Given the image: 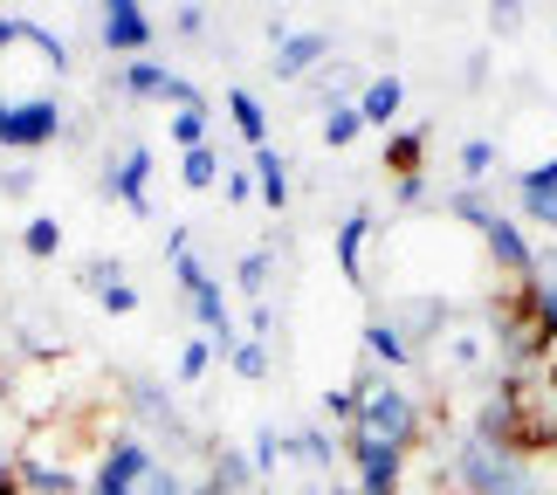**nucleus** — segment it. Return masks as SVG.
Wrapping results in <instances>:
<instances>
[{"instance_id":"obj_1","label":"nucleus","mask_w":557,"mask_h":495,"mask_svg":"<svg viewBox=\"0 0 557 495\" xmlns=\"http://www.w3.org/2000/svg\"><path fill=\"white\" fill-rule=\"evenodd\" d=\"M351 393H358V420H351L358 434H379V441L406 447V455L426 441V406H420V393H406V379L366 364V372L351 379Z\"/></svg>"},{"instance_id":"obj_2","label":"nucleus","mask_w":557,"mask_h":495,"mask_svg":"<svg viewBox=\"0 0 557 495\" xmlns=\"http://www.w3.org/2000/svg\"><path fill=\"white\" fill-rule=\"evenodd\" d=\"M165 255H173V283H180V304H186V317L200 324L221 351H234L242 344V331H234V317H227V296H221V283L207 275V262H200V248H193V234L186 227H173L165 234Z\"/></svg>"},{"instance_id":"obj_3","label":"nucleus","mask_w":557,"mask_h":495,"mask_svg":"<svg viewBox=\"0 0 557 495\" xmlns=\"http://www.w3.org/2000/svg\"><path fill=\"white\" fill-rule=\"evenodd\" d=\"M117 399H124V413H132V434L173 447V455H207V441H193V426H186V413H180V399H173L165 379L138 372V379L117 385Z\"/></svg>"},{"instance_id":"obj_4","label":"nucleus","mask_w":557,"mask_h":495,"mask_svg":"<svg viewBox=\"0 0 557 495\" xmlns=\"http://www.w3.org/2000/svg\"><path fill=\"white\" fill-rule=\"evenodd\" d=\"M345 461H351V488L358 495H399L406 488V447L379 441V434H358V426H345Z\"/></svg>"},{"instance_id":"obj_5","label":"nucleus","mask_w":557,"mask_h":495,"mask_svg":"<svg viewBox=\"0 0 557 495\" xmlns=\"http://www.w3.org/2000/svg\"><path fill=\"white\" fill-rule=\"evenodd\" d=\"M509 393H517V447L523 455H557V379L523 372L509 379Z\"/></svg>"},{"instance_id":"obj_6","label":"nucleus","mask_w":557,"mask_h":495,"mask_svg":"<svg viewBox=\"0 0 557 495\" xmlns=\"http://www.w3.org/2000/svg\"><path fill=\"white\" fill-rule=\"evenodd\" d=\"M62 103L55 97H35V103H8V111H0V145H8V152H41V145H55L62 138Z\"/></svg>"},{"instance_id":"obj_7","label":"nucleus","mask_w":557,"mask_h":495,"mask_svg":"<svg viewBox=\"0 0 557 495\" xmlns=\"http://www.w3.org/2000/svg\"><path fill=\"white\" fill-rule=\"evenodd\" d=\"M379 317H385V324H393L406 344H413V351H420V364H426V351H434V337H441L447 324H455L447 296H399V304H385Z\"/></svg>"},{"instance_id":"obj_8","label":"nucleus","mask_w":557,"mask_h":495,"mask_svg":"<svg viewBox=\"0 0 557 495\" xmlns=\"http://www.w3.org/2000/svg\"><path fill=\"white\" fill-rule=\"evenodd\" d=\"M475 234H482V248H488V262H496V275H509V283H523V275L537 269V242H530V234L509 221V213H488Z\"/></svg>"},{"instance_id":"obj_9","label":"nucleus","mask_w":557,"mask_h":495,"mask_svg":"<svg viewBox=\"0 0 557 495\" xmlns=\"http://www.w3.org/2000/svg\"><path fill=\"white\" fill-rule=\"evenodd\" d=\"M97 41L111 55H145L152 49V21L138 0H97Z\"/></svg>"},{"instance_id":"obj_10","label":"nucleus","mask_w":557,"mask_h":495,"mask_svg":"<svg viewBox=\"0 0 557 495\" xmlns=\"http://www.w3.org/2000/svg\"><path fill=\"white\" fill-rule=\"evenodd\" d=\"M468 434L488 441V447H517V393H509V379H496V385L475 399V420H468ZM517 455H523V447H517Z\"/></svg>"},{"instance_id":"obj_11","label":"nucleus","mask_w":557,"mask_h":495,"mask_svg":"<svg viewBox=\"0 0 557 495\" xmlns=\"http://www.w3.org/2000/svg\"><path fill=\"white\" fill-rule=\"evenodd\" d=\"M324 62H331V35L324 28H296V35L275 41V62H269V70L283 76V83H310Z\"/></svg>"},{"instance_id":"obj_12","label":"nucleus","mask_w":557,"mask_h":495,"mask_svg":"<svg viewBox=\"0 0 557 495\" xmlns=\"http://www.w3.org/2000/svg\"><path fill=\"white\" fill-rule=\"evenodd\" d=\"M14 344H21V364H49L62 358V324L49 304H21L14 310Z\"/></svg>"},{"instance_id":"obj_13","label":"nucleus","mask_w":557,"mask_h":495,"mask_svg":"<svg viewBox=\"0 0 557 495\" xmlns=\"http://www.w3.org/2000/svg\"><path fill=\"white\" fill-rule=\"evenodd\" d=\"M145 180H152V152L132 138V152H111V172H103V193H117L132 213H152V193H145Z\"/></svg>"},{"instance_id":"obj_14","label":"nucleus","mask_w":557,"mask_h":495,"mask_svg":"<svg viewBox=\"0 0 557 495\" xmlns=\"http://www.w3.org/2000/svg\"><path fill=\"white\" fill-rule=\"evenodd\" d=\"M255 482H262V475H255L248 447L207 441V482H200V488H213V495H242V488H255Z\"/></svg>"},{"instance_id":"obj_15","label":"nucleus","mask_w":557,"mask_h":495,"mask_svg":"<svg viewBox=\"0 0 557 495\" xmlns=\"http://www.w3.org/2000/svg\"><path fill=\"white\" fill-rule=\"evenodd\" d=\"M117 83H124V97H132V103H173L180 97V76L165 70V62H152V55H132L117 70Z\"/></svg>"},{"instance_id":"obj_16","label":"nucleus","mask_w":557,"mask_h":495,"mask_svg":"<svg viewBox=\"0 0 557 495\" xmlns=\"http://www.w3.org/2000/svg\"><path fill=\"white\" fill-rule=\"evenodd\" d=\"M517 200H523V213H530L537 227H550V234H557V159L517 172Z\"/></svg>"},{"instance_id":"obj_17","label":"nucleus","mask_w":557,"mask_h":495,"mask_svg":"<svg viewBox=\"0 0 557 495\" xmlns=\"http://www.w3.org/2000/svg\"><path fill=\"white\" fill-rule=\"evenodd\" d=\"M14 482H21V495H83V488H90V482H76V468L28 461V455H14Z\"/></svg>"},{"instance_id":"obj_18","label":"nucleus","mask_w":557,"mask_h":495,"mask_svg":"<svg viewBox=\"0 0 557 495\" xmlns=\"http://www.w3.org/2000/svg\"><path fill=\"white\" fill-rule=\"evenodd\" d=\"M248 165H255V200H262L269 213H283L289 207V159L275 152V145H255Z\"/></svg>"},{"instance_id":"obj_19","label":"nucleus","mask_w":557,"mask_h":495,"mask_svg":"<svg viewBox=\"0 0 557 495\" xmlns=\"http://www.w3.org/2000/svg\"><path fill=\"white\" fill-rule=\"evenodd\" d=\"M366 242H372V213L351 207L337 221V269H345V283H366Z\"/></svg>"},{"instance_id":"obj_20","label":"nucleus","mask_w":557,"mask_h":495,"mask_svg":"<svg viewBox=\"0 0 557 495\" xmlns=\"http://www.w3.org/2000/svg\"><path fill=\"white\" fill-rule=\"evenodd\" d=\"M366 358L379 364V372H413V364H420V351L393 324H385V317H372V324H366Z\"/></svg>"},{"instance_id":"obj_21","label":"nucleus","mask_w":557,"mask_h":495,"mask_svg":"<svg viewBox=\"0 0 557 495\" xmlns=\"http://www.w3.org/2000/svg\"><path fill=\"white\" fill-rule=\"evenodd\" d=\"M337 455H345V441L324 434V426H296V434H289V461H296V468H310V475L337 468Z\"/></svg>"},{"instance_id":"obj_22","label":"nucleus","mask_w":557,"mask_h":495,"mask_svg":"<svg viewBox=\"0 0 557 495\" xmlns=\"http://www.w3.org/2000/svg\"><path fill=\"white\" fill-rule=\"evenodd\" d=\"M227 124L242 132L248 152H255V145H269V111H262V97H255L248 83H234V90H227Z\"/></svg>"},{"instance_id":"obj_23","label":"nucleus","mask_w":557,"mask_h":495,"mask_svg":"<svg viewBox=\"0 0 557 495\" xmlns=\"http://www.w3.org/2000/svg\"><path fill=\"white\" fill-rule=\"evenodd\" d=\"M399 103H406V83L399 76H372L358 90V117L366 124H399Z\"/></svg>"},{"instance_id":"obj_24","label":"nucleus","mask_w":557,"mask_h":495,"mask_svg":"<svg viewBox=\"0 0 557 495\" xmlns=\"http://www.w3.org/2000/svg\"><path fill=\"white\" fill-rule=\"evenodd\" d=\"M420 159H426V124H413V132H393V138H385V172H393V180L420 172Z\"/></svg>"},{"instance_id":"obj_25","label":"nucleus","mask_w":557,"mask_h":495,"mask_svg":"<svg viewBox=\"0 0 557 495\" xmlns=\"http://www.w3.org/2000/svg\"><path fill=\"white\" fill-rule=\"evenodd\" d=\"M21 255H28V262H55L62 255V221L55 213H35V221L21 227Z\"/></svg>"},{"instance_id":"obj_26","label":"nucleus","mask_w":557,"mask_h":495,"mask_svg":"<svg viewBox=\"0 0 557 495\" xmlns=\"http://www.w3.org/2000/svg\"><path fill=\"white\" fill-rule=\"evenodd\" d=\"M221 152L213 145H193V152H180V180H186V193H207V186H221Z\"/></svg>"},{"instance_id":"obj_27","label":"nucleus","mask_w":557,"mask_h":495,"mask_svg":"<svg viewBox=\"0 0 557 495\" xmlns=\"http://www.w3.org/2000/svg\"><path fill=\"white\" fill-rule=\"evenodd\" d=\"M269 275H275V255L269 248H248L242 262H234V283H242L248 304H262V296H269Z\"/></svg>"},{"instance_id":"obj_28","label":"nucleus","mask_w":557,"mask_h":495,"mask_svg":"<svg viewBox=\"0 0 557 495\" xmlns=\"http://www.w3.org/2000/svg\"><path fill=\"white\" fill-rule=\"evenodd\" d=\"M248 461H255V475H275V468L289 461V434L283 426H262V434L248 441Z\"/></svg>"},{"instance_id":"obj_29","label":"nucleus","mask_w":557,"mask_h":495,"mask_svg":"<svg viewBox=\"0 0 557 495\" xmlns=\"http://www.w3.org/2000/svg\"><path fill=\"white\" fill-rule=\"evenodd\" d=\"M358 132H366L358 103H331V111H324V145H331V152H345V145H358Z\"/></svg>"},{"instance_id":"obj_30","label":"nucleus","mask_w":557,"mask_h":495,"mask_svg":"<svg viewBox=\"0 0 557 495\" xmlns=\"http://www.w3.org/2000/svg\"><path fill=\"white\" fill-rule=\"evenodd\" d=\"M455 165H461V186H482L488 172H496V145H488V138H468Z\"/></svg>"},{"instance_id":"obj_31","label":"nucleus","mask_w":557,"mask_h":495,"mask_svg":"<svg viewBox=\"0 0 557 495\" xmlns=\"http://www.w3.org/2000/svg\"><path fill=\"white\" fill-rule=\"evenodd\" d=\"M213 358H221V344H213V337H186V351H180V385H200Z\"/></svg>"},{"instance_id":"obj_32","label":"nucleus","mask_w":557,"mask_h":495,"mask_svg":"<svg viewBox=\"0 0 557 495\" xmlns=\"http://www.w3.org/2000/svg\"><path fill=\"white\" fill-rule=\"evenodd\" d=\"M227 364H234V379H269V344L262 337H242L227 351Z\"/></svg>"},{"instance_id":"obj_33","label":"nucleus","mask_w":557,"mask_h":495,"mask_svg":"<svg viewBox=\"0 0 557 495\" xmlns=\"http://www.w3.org/2000/svg\"><path fill=\"white\" fill-rule=\"evenodd\" d=\"M124 495H186V482H180V468H173V461H152Z\"/></svg>"},{"instance_id":"obj_34","label":"nucleus","mask_w":557,"mask_h":495,"mask_svg":"<svg viewBox=\"0 0 557 495\" xmlns=\"http://www.w3.org/2000/svg\"><path fill=\"white\" fill-rule=\"evenodd\" d=\"M165 132H173L180 152H193V145H213V138H207V111H173V117H165Z\"/></svg>"},{"instance_id":"obj_35","label":"nucleus","mask_w":557,"mask_h":495,"mask_svg":"<svg viewBox=\"0 0 557 495\" xmlns=\"http://www.w3.org/2000/svg\"><path fill=\"white\" fill-rule=\"evenodd\" d=\"M90 296H97L111 317H132V310H138V283H132V275H117V283H97Z\"/></svg>"},{"instance_id":"obj_36","label":"nucleus","mask_w":557,"mask_h":495,"mask_svg":"<svg viewBox=\"0 0 557 495\" xmlns=\"http://www.w3.org/2000/svg\"><path fill=\"white\" fill-rule=\"evenodd\" d=\"M221 193H227V207H248L255 200V165H227L221 172Z\"/></svg>"},{"instance_id":"obj_37","label":"nucleus","mask_w":557,"mask_h":495,"mask_svg":"<svg viewBox=\"0 0 557 495\" xmlns=\"http://www.w3.org/2000/svg\"><path fill=\"white\" fill-rule=\"evenodd\" d=\"M488 28H496V35H523V0H488Z\"/></svg>"},{"instance_id":"obj_38","label":"nucleus","mask_w":557,"mask_h":495,"mask_svg":"<svg viewBox=\"0 0 557 495\" xmlns=\"http://www.w3.org/2000/svg\"><path fill=\"white\" fill-rule=\"evenodd\" d=\"M0 193H8V200H28V193H35V172L21 165V159H14V165H0Z\"/></svg>"},{"instance_id":"obj_39","label":"nucleus","mask_w":557,"mask_h":495,"mask_svg":"<svg viewBox=\"0 0 557 495\" xmlns=\"http://www.w3.org/2000/svg\"><path fill=\"white\" fill-rule=\"evenodd\" d=\"M324 413L351 426V420H358V393H351V385H337V393H324Z\"/></svg>"},{"instance_id":"obj_40","label":"nucleus","mask_w":557,"mask_h":495,"mask_svg":"<svg viewBox=\"0 0 557 495\" xmlns=\"http://www.w3.org/2000/svg\"><path fill=\"white\" fill-rule=\"evenodd\" d=\"M173 28H180L186 41H193V35H207V8H193V0H186V8L173 14Z\"/></svg>"},{"instance_id":"obj_41","label":"nucleus","mask_w":557,"mask_h":495,"mask_svg":"<svg viewBox=\"0 0 557 495\" xmlns=\"http://www.w3.org/2000/svg\"><path fill=\"white\" fill-rule=\"evenodd\" d=\"M393 193H399V207H426V180H420V172H406Z\"/></svg>"},{"instance_id":"obj_42","label":"nucleus","mask_w":557,"mask_h":495,"mask_svg":"<svg viewBox=\"0 0 557 495\" xmlns=\"http://www.w3.org/2000/svg\"><path fill=\"white\" fill-rule=\"evenodd\" d=\"M269 331H275V310H269V304H255V317H248V337H262V344H269Z\"/></svg>"},{"instance_id":"obj_43","label":"nucleus","mask_w":557,"mask_h":495,"mask_svg":"<svg viewBox=\"0 0 557 495\" xmlns=\"http://www.w3.org/2000/svg\"><path fill=\"white\" fill-rule=\"evenodd\" d=\"M461 83H468V90H482V83H488V55H468V70H461Z\"/></svg>"},{"instance_id":"obj_44","label":"nucleus","mask_w":557,"mask_h":495,"mask_svg":"<svg viewBox=\"0 0 557 495\" xmlns=\"http://www.w3.org/2000/svg\"><path fill=\"white\" fill-rule=\"evenodd\" d=\"M537 372H544V379H557V331L544 337V351H537Z\"/></svg>"},{"instance_id":"obj_45","label":"nucleus","mask_w":557,"mask_h":495,"mask_svg":"<svg viewBox=\"0 0 557 495\" xmlns=\"http://www.w3.org/2000/svg\"><path fill=\"white\" fill-rule=\"evenodd\" d=\"M0 495H21V482H14V455L0 461Z\"/></svg>"},{"instance_id":"obj_46","label":"nucleus","mask_w":557,"mask_h":495,"mask_svg":"<svg viewBox=\"0 0 557 495\" xmlns=\"http://www.w3.org/2000/svg\"><path fill=\"white\" fill-rule=\"evenodd\" d=\"M537 262H544V269H550V275H557V248H550V255H537Z\"/></svg>"},{"instance_id":"obj_47","label":"nucleus","mask_w":557,"mask_h":495,"mask_svg":"<svg viewBox=\"0 0 557 495\" xmlns=\"http://www.w3.org/2000/svg\"><path fill=\"white\" fill-rule=\"evenodd\" d=\"M193 495H213V488H193ZM242 495H262V488H242Z\"/></svg>"},{"instance_id":"obj_48","label":"nucleus","mask_w":557,"mask_h":495,"mask_svg":"<svg viewBox=\"0 0 557 495\" xmlns=\"http://www.w3.org/2000/svg\"><path fill=\"white\" fill-rule=\"evenodd\" d=\"M304 495H331V488H317V482H310V488H304Z\"/></svg>"},{"instance_id":"obj_49","label":"nucleus","mask_w":557,"mask_h":495,"mask_svg":"<svg viewBox=\"0 0 557 495\" xmlns=\"http://www.w3.org/2000/svg\"><path fill=\"white\" fill-rule=\"evenodd\" d=\"M0 41H8V21H0Z\"/></svg>"},{"instance_id":"obj_50","label":"nucleus","mask_w":557,"mask_h":495,"mask_svg":"<svg viewBox=\"0 0 557 495\" xmlns=\"http://www.w3.org/2000/svg\"><path fill=\"white\" fill-rule=\"evenodd\" d=\"M447 495H455V488H447Z\"/></svg>"}]
</instances>
